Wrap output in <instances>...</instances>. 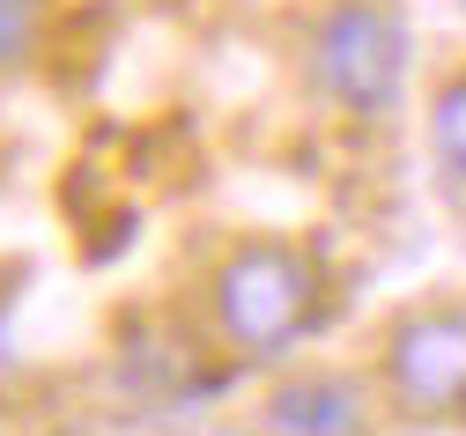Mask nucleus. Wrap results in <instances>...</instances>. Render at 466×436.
Here are the masks:
<instances>
[{"label": "nucleus", "mask_w": 466, "mask_h": 436, "mask_svg": "<svg viewBox=\"0 0 466 436\" xmlns=\"http://www.w3.org/2000/svg\"><path fill=\"white\" fill-rule=\"evenodd\" d=\"M267 421L274 429H363L370 407L348 392V378H304V385H281L267 400Z\"/></svg>", "instance_id": "nucleus-4"}, {"label": "nucleus", "mask_w": 466, "mask_h": 436, "mask_svg": "<svg viewBox=\"0 0 466 436\" xmlns=\"http://www.w3.org/2000/svg\"><path fill=\"white\" fill-rule=\"evenodd\" d=\"M430 148L444 163V177L466 185V82H444L437 104H430Z\"/></svg>", "instance_id": "nucleus-6"}, {"label": "nucleus", "mask_w": 466, "mask_h": 436, "mask_svg": "<svg viewBox=\"0 0 466 436\" xmlns=\"http://www.w3.org/2000/svg\"><path fill=\"white\" fill-rule=\"evenodd\" d=\"M170 378H193V362L170 348V340L134 333V340H127V362H119V385H127V392H148L156 407H170V400H186V385H170ZM193 385H200V378H193Z\"/></svg>", "instance_id": "nucleus-5"}, {"label": "nucleus", "mask_w": 466, "mask_h": 436, "mask_svg": "<svg viewBox=\"0 0 466 436\" xmlns=\"http://www.w3.org/2000/svg\"><path fill=\"white\" fill-rule=\"evenodd\" d=\"M407 82V23L378 0H340L311 30V89L340 111H392Z\"/></svg>", "instance_id": "nucleus-2"}, {"label": "nucleus", "mask_w": 466, "mask_h": 436, "mask_svg": "<svg viewBox=\"0 0 466 436\" xmlns=\"http://www.w3.org/2000/svg\"><path fill=\"white\" fill-rule=\"evenodd\" d=\"M319 267L289 244H238L215 274V326L245 355H281L319 326Z\"/></svg>", "instance_id": "nucleus-1"}, {"label": "nucleus", "mask_w": 466, "mask_h": 436, "mask_svg": "<svg viewBox=\"0 0 466 436\" xmlns=\"http://www.w3.org/2000/svg\"><path fill=\"white\" fill-rule=\"evenodd\" d=\"M37 23H45V0H0V67H15L37 45Z\"/></svg>", "instance_id": "nucleus-7"}, {"label": "nucleus", "mask_w": 466, "mask_h": 436, "mask_svg": "<svg viewBox=\"0 0 466 436\" xmlns=\"http://www.w3.org/2000/svg\"><path fill=\"white\" fill-rule=\"evenodd\" d=\"M385 385L415 421H466V310H415L385 348Z\"/></svg>", "instance_id": "nucleus-3"}]
</instances>
